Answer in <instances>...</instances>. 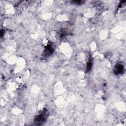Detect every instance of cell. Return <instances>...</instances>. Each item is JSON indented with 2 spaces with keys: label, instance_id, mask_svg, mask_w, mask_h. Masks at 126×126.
<instances>
[{
  "label": "cell",
  "instance_id": "1",
  "mask_svg": "<svg viewBox=\"0 0 126 126\" xmlns=\"http://www.w3.org/2000/svg\"><path fill=\"white\" fill-rule=\"evenodd\" d=\"M48 114L47 110H43L35 118L34 124L36 125H41L46 119Z\"/></svg>",
  "mask_w": 126,
  "mask_h": 126
},
{
  "label": "cell",
  "instance_id": "2",
  "mask_svg": "<svg viewBox=\"0 0 126 126\" xmlns=\"http://www.w3.org/2000/svg\"><path fill=\"white\" fill-rule=\"evenodd\" d=\"M123 70V66L121 64H118V65L116 66L115 71L116 73L119 74V73H121L122 72Z\"/></svg>",
  "mask_w": 126,
  "mask_h": 126
}]
</instances>
